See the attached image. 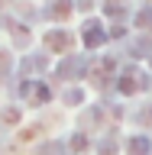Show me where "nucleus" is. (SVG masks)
<instances>
[{
    "mask_svg": "<svg viewBox=\"0 0 152 155\" xmlns=\"http://www.w3.org/2000/svg\"><path fill=\"white\" fill-rule=\"evenodd\" d=\"M100 42H104V29H100V23H94V19L84 23V45L87 48H97Z\"/></svg>",
    "mask_w": 152,
    "mask_h": 155,
    "instance_id": "f257e3e1",
    "label": "nucleus"
},
{
    "mask_svg": "<svg viewBox=\"0 0 152 155\" xmlns=\"http://www.w3.org/2000/svg\"><path fill=\"white\" fill-rule=\"evenodd\" d=\"M46 45L49 48H68V45H71V39H68V32H49V36H46Z\"/></svg>",
    "mask_w": 152,
    "mask_h": 155,
    "instance_id": "f03ea898",
    "label": "nucleus"
},
{
    "mask_svg": "<svg viewBox=\"0 0 152 155\" xmlns=\"http://www.w3.org/2000/svg\"><path fill=\"white\" fill-rule=\"evenodd\" d=\"M139 78H143V74H136V71H126L123 81H120V91H123V94H133L136 87H139Z\"/></svg>",
    "mask_w": 152,
    "mask_h": 155,
    "instance_id": "7ed1b4c3",
    "label": "nucleus"
},
{
    "mask_svg": "<svg viewBox=\"0 0 152 155\" xmlns=\"http://www.w3.org/2000/svg\"><path fill=\"white\" fill-rule=\"evenodd\" d=\"M81 68H84V58H71V61H65V65L58 68V74H78V71H81Z\"/></svg>",
    "mask_w": 152,
    "mask_h": 155,
    "instance_id": "20e7f679",
    "label": "nucleus"
},
{
    "mask_svg": "<svg viewBox=\"0 0 152 155\" xmlns=\"http://www.w3.org/2000/svg\"><path fill=\"white\" fill-rule=\"evenodd\" d=\"M130 152L133 155H146L149 152V139H143V136H139V139H130Z\"/></svg>",
    "mask_w": 152,
    "mask_h": 155,
    "instance_id": "39448f33",
    "label": "nucleus"
},
{
    "mask_svg": "<svg viewBox=\"0 0 152 155\" xmlns=\"http://www.w3.org/2000/svg\"><path fill=\"white\" fill-rule=\"evenodd\" d=\"M46 68V58H26L23 61V71H42Z\"/></svg>",
    "mask_w": 152,
    "mask_h": 155,
    "instance_id": "423d86ee",
    "label": "nucleus"
},
{
    "mask_svg": "<svg viewBox=\"0 0 152 155\" xmlns=\"http://www.w3.org/2000/svg\"><path fill=\"white\" fill-rule=\"evenodd\" d=\"M68 13H71V3H65V0H62V3H52V16H58V19H65Z\"/></svg>",
    "mask_w": 152,
    "mask_h": 155,
    "instance_id": "0eeeda50",
    "label": "nucleus"
},
{
    "mask_svg": "<svg viewBox=\"0 0 152 155\" xmlns=\"http://www.w3.org/2000/svg\"><path fill=\"white\" fill-rule=\"evenodd\" d=\"M136 26H143V29H152V10H143V13L136 16Z\"/></svg>",
    "mask_w": 152,
    "mask_h": 155,
    "instance_id": "6e6552de",
    "label": "nucleus"
},
{
    "mask_svg": "<svg viewBox=\"0 0 152 155\" xmlns=\"http://www.w3.org/2000/svg\"><path fill=\"white\" fill-rule=\"evenodd\" d=\"M149 48H152V42H149V39H139V42L133 45V55H149Z\"/></svg>",
    "mask_w": 152,
    "mask_h": 155,
    "instance_id": "1a4fd4ad",
    "label": "nucleus"
},
{
    "mask_svg": "<svg viewBox=\"0 0 152 155\" xmlns=\"http://www.w3.org/2000/svg\"><path fill=\"white\" fill-rule=\"evenodd\" d=\"M39 155H62V145H58V142H49V145L39 149Z\"/></svg>",
    "mask_w": 152,
    "mask_h": 155,
    "instance_id": "9d476101",
    "label": "nucleus"
},
{
    "mask_svg": "<svg viewBox=\"0 0 152 155\" xmlns=\"http://www.w3.org/2000/svg\"><path fill=\"white\" fill-rule=\"evenodd\" d=\"M84 145H87V139H84V136H81V133H78L75 139H71V149H75V152H81Z\"/></svg>",
    "mask_w": 152,
    "mask_h": 155,
    "instance_id": "9b49d317",
    "label": "nucleus"
},
{
    "mask_svg": "<svg viewBox=\"0 0 152 155\" xmlns=\"http://www.w3.org/2000/svg\"><path fill=\"white\" fill-rule=\"evenodd\" d=\"M10 65V61H7V58H3V55H0V68H7Z\"/></svg>",
    "mask_w": 152,
    "mask_h": 155,
    "instance_id": "f8f14e48",
    "label": "nucleus"
}]
</instances>
